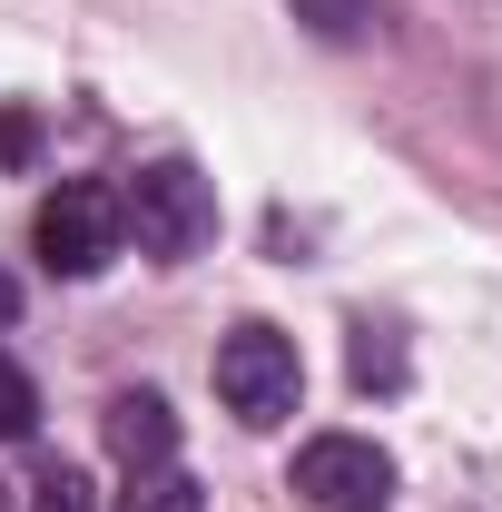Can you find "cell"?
<instances>
[{"mask_svg": "<svg viewBox=\"0 0 502 512\" xmlns=\"http://www.w3.org/2000/svg\"><path fill=\"white\" fill-rule=\"evenodd\" d=\"M30 512H89V483H79V473H40Z\"/></svg>", "mask_w": 502, "mask_h": 512, "instance_id": "9", "label": "cell"}, {"mask_svg": "<svg viewBox=\"0 0 502 512\" xmlns=\"http://www.w3.org/2000/svg\"><path fill=\"white\" fill-rule=\"evenodd\" d=\"M296 394H306V365H296V335H276V325H237L227 345H217V404L237 414V424H286L296 414Z\"/></svg>", "mask_w": 502, "mask_h": 512, "instance_id": "2", "label": "cell"}, {"mask_svg": "<svg viewBox=\"0 0 502 512\" xmlns=\"http://www.w3.org/2000/svg\"><path fill=\"white\" fill-rule=\"evenodd\" d=\"M119 512H207V493H197L178 463H148V473H128Z\"/></svg>", "mask_w": 502, "mask_h": 512, "instance_id": "6", "label": "cell"}, {"mask_svg": "<svg viewBox=\"0 0 502 512\" xmlns=\"http://www.w3.org/2000/svg\"><path fill=\"white\" fill-rule=\"evenodd\" d=\"M30 158V109H0V168H20Z\"/></svg>", "mask_w": 502, "mask_h": 512, "instance_id": "10", "label": "cell"}, {"mask_svg": "<svg viewBox=\"0 0 502 512\" xmlns=\"http://www.w3.org/2000/svg\"><path fill=\"white\" fill-rule=\"evenodd\" d=\"M128 217H119V188H60L40 207V256H50V276H99L109 256H119Z\"/></svg>", "mask_w": 502, "mask_h": 512, "instance_id": "4", "label": "cell"}, {"mask_svg": "<svg viewBox=\"0 0 502 512\" xmlns=\"http://www.w3.org/2000/svg\"><path fill=\"white\" fill-rule=\"evenodd\" d=\"M355 375H365V384H394V345H375V325H365V345H355Z\"/></svg>", "mask_w": 502, "mask_h": 512, "instance_id": "11", "label": "cell"}, {"mask_svg": "<svg viewBox=\"0 0 502 512\" xmlns=\"http://www.w3.org/2000/svg\"><path fill=\"white\" fill-rule=\"evenodd\" d=\"M296 493L315 512H384L394 503V453H375L365 434H315L296 453Z\"/></svg>", "mask_w": 502, "mask_h": 512, "instance_id": "3", "label": "cell"}, {"mask_svg": "<svg viewBox=\"0 0 502 512\" xmlns=\"http://www.w3.org/2000/svg\"><path fill=\"white\" fill-rule=\"evenodd\" d=\"M296 20H306L315 40H365L375 30V0H286Z\"/></svg>", "mask_w": 502, "mask_h": 512, "instance_id": "7", "label": "cell"}, {"mask_svg": "<svg viewBox=\"0 0 502 512\" xmlns=\"http://www.w3.org/2000/svg\"><path fill=\"white\" fill-rule=\"evenodd\" d=\"M30 424H40V394H30V375H20L10 355H0V444H20Z\"/></svg>", "mask_w": 502, "mask_h": 512, "instance_id": "8", "label": "cell"}, {"mask_svg": "<svg viewBox=\"0 0 502 512\" xmlns=\"http://www.w3.org/2000/svg\"><path fill=\"white\" fill-rule=\"evenodd\" d=\"M0 512H10V493H0Z\"/></svg>", "mask_w": 502, "mask_h": 512, "instance_id": "13", "label": "cell"}, {"mask_svg": "<svg viewBox=\"0 0 502 512\" xmlns=\"http://www.w3.org/2000/svg\"><path fill=\"white\" fill-rule=\"evenodd\" d=\"M10 316H20V286H10V276H0V325H10Z\"/></svg>", "mask_w": 502, "mask_h": 512, "instance_id": "12", "label": "cell"}, {"mask_svg": "<svg viewBox=\"0 0 502 512\" xmlns=\"http://www.w3.org/2000/svg\"><path fill=\"white\" fill-rule=\"evenodd\" d=\"M99 434H109V453H119L128 473H148V463L178 453V414H168V394H109Z\"/></svg>", "mask_w": 502, "mask_h": 512, "instance_id": "5", "label": "cell"}, {"mask_svg": "<svg viewBox=\"0 0 502 512\" xmlns=\"http://www.w3.org/2000/svg\"><path fill=\"white\" fill-rule=\"evenodd\" d=\"M119 217H128V237H138V256L188 266V256L217 237V188L197 178L188 158H158V168H138L119 188Z\"/></svg>", "mask_w": 502, "mask_h": 512, "instance_id": "1", "label": "cell"}]
</instances>
